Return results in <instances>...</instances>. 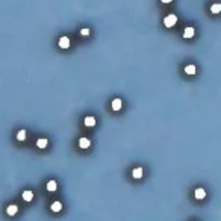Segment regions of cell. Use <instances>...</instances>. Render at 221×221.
I'll use <instances>...</instances> for the list:
<instances>
[{
  "label": "cell",
  "instance_id": "cell-11",
  "mask_svg": "<svg viewBox=\"0 0 221 221\" xmlns=\"http://www.w3.org/2000/svg\"><path fill=\"white\" fill-rule=\"evenodd\" d=\"M47 145H49L47 138H39L38 141H36V147H38V149H45Z\"/></svg>",
  "mask_w": 221,
  "mask_h": 221
},
{
  "label": "cell",
  "instance_id": "cell-8",
  "mask_svg": "<svg viewBox=\"0 0 221 221\" xmlns=\"http://www.w3.org/2000/svg\"><path fill=\"white\" fill-rule=\"evenodd\" d=\"M121 106H123L121 98H114L112 100V109L114 111H120V109H121Z\"/></svg>",
  "mask_w": 221,
  "mask_h": 221
},
{
  "label": "cell",
  "instance_id": "cell-17",
  "mask_svg": "<svg viewBox=\"0 0 221 221\" xmlns=\"http://www.w3.org/2000/svg\"><path fill=\"white\" fill-rule=\"evenodd\" d=\"M80 35H82V36H88L90 35V29H82V30H80Z\"/></svg>",
  "mask_w": 221,
  "mask_h": 221
},
{
  "label": "cell",
  "instance_id": "cell-9",
  "mask_svg": "<svg viewBox=\"0 0 221 221\" xmlns=\"http://www.w3.org/2000/svg\"><path fill=\"white\" fill-rule=\"evenodd\" d=\"M83 124L86 126V127H92V126H96V118L94 117H85V120H83Z\"/></svg>",
  "mask_w": 221,
  "mask_h": 221
},
{
  "label": "cell",
  "instance_id": "cell-5",
  "mask_svg": "<svg viewBox=\"0 0 221 221\" xmlns=\"http://www.w3.org/2000/svg\"><path fill=\"white\" fill-rule=\"evenodd\" d=\"M194 33H196L194 28L192 26H188V28H185V30H183V38H192Z\"/></svg>",
  "mask_w": 221,
  "mask_h": 221
},
{
  "label": "cell",
  "instance_id": "cell-12",
  "mask_svg": "<svg viewBox=\"0 0 221 221\" xmlns=\"http://www.w3.org/2000/svg\"><path fill=\"white\" fill-rule=\"evenodd\" d=\"M185 73H186V74H189V76H194V74L197 73L196 65H186V67H185Z\"/></svg>",
  "mask_w": 221,
  "mask_h": 221
},
{
  "label": "cell",
  "instance_id": "cell-14",
  "mask_svg": "<svg viewBox=\"0 0 221 221\" xmlns=\"http://www.w3.org/2000/svg\"><path fill=\"white\" fill-rule=\"evenodd\" d=\"M52 211L53 212H61L62 211V203L61 202H53L52 203Z\"/></svg>",
  "mask_w": 221,
  "mask_h": 221
},
{
  "label": "cell",
  "instance_id": "cell-6",
  "mask_svg": "<svg viewBox=\"0 0 221 221\" xmlns=\"http://www.w3.org/2000/svg\"><path fill=\"white\" fill-rule=\"evenodd\" d=\"M91 145V141H90V139L88 138H80L79 139V147H80V149H88V147Z\"/></svg>",
  "mask_w": 221,
  "mask_h": 221
},
{
  "label": "cell",
  "instance_id": "cell-15",
  "mask_svg": "<svg viewBox=\"0 0 221 221\" xmlns=\"http://www.w3.org/2000/svg\"><path fill=\"white\" fill-rule=\"evenodd\" d=\"M211 12H212V14H220V12H221V5L220 3H213L211 6Z\"/></svg>",
  "mask_w": 221,
  "mask_h": 221
},
{
  "label": "cell",
  "instance_id": "cell-2",
  "mask_svg": "<svg viewBox=\"0 0 221 221\" xmlns=\"http://www.w3.org/2000/svg\"><path fill=\"white\" fill-rule=\"evenodd\" d=\"M58 44H59V47H61V49H70L71 41H70L68 36H61V38H59V41H58Z\"/></svg>",
  "mask_w": 221,
  "mask_h": 221
},
{
  "label": "cell",
  "instance_id": "cell-7",
  "mask_svg": "<svg viewBox=\"0 0 221 221\" xmlns=\"http://www.w3.org/2000/svg\"><path fill=\"white\" fill-rule=\"evenodd\" d=\"M17 212H18V206H15V204H9L8 207H6V213L11 215V217H14Z\"/></svg>",
  "mask_w": 221,
  "mask_h": 221
},
{
  "label": "cell",
  "instance_id": "cell-10",
  "mask_svg": "<svg viewBox=\"0 0 221 221\" xmlns=\"http://www.w3.org/2000/svg\"><path fill=\"white\" fill-rule=\"evenodd\" d=\"M21 197H23V200L24 202H32V198H33V192L32 191H23V194H21Z\"/></svg>",
  "mask_w": 221,
  "mask_h": 221
},
{
  "label": "cell",
  "instance_id": "cell-3",
  "mask_svg": "<svg viewBox=\"0 0 221 221\" xmlns=\"http://www.w3.org/2000/svg\"><path fill=\"white\" fill-rule=\"evenodd\" d=\"M143 176H144V170L141 168V167H138V168L132 170V177L133 179H141Z\"/></svg>",
  "mask_w": 221,
  "mask_h": 221
},
{
  "label": "cell",
  "instance_id": "cell-16",
  "mask_svg": "<svg viewBox=\"0 0 221 221\" xmlns=\"http://www.w3.org/2000/svg\"><path fill=\"white\" fill-rule=\"evenodd\" d=\"M17 139H18V141H24V139H26V130H20L17 133Z\"/></svg>",
  "mask_w": 221,
  "mask_h": 221
},
{
  "label": "cell",
  "instance_id": "cell-1",
  "mask_svg": "<svg viewBox=\"0 0 221 221\" xmlns=\"http://www.w3.org/2000/svg\"><path fill=\"white\" fill-rule=\"evenodd\" d=\"M176 23H177V17L174 15V14H168V15L164 18V24L167 26V28H173Z\"/></svg>",
  "mask_w": 221,
  "mask_h": 221
},
{
  "label": "cell",
  "instance_id": "cell-18",
  "mask_svg": "<svg viewBox=\"0 0 221 221\" xmlns=\"http://www.w3.org/2000/svg\"><path fill=\"white\" fill-rule=\"evenodd\" d=\"M160 2H162V3H165V5H168V3H171V2H173V0H160Z\"/></svg>",
  "mask_w": 221,
  "mask_h": 221
},
{
  "label": "cell",
  "instance_id": "cell-13",
  "mask_svg": "<svg viewBox=\"0 0 221 221\" xmlns=\"http://www.w3.org/2000/svg\"><path fill=\"white\" fill-rule=\"evenodd\" d=\"M58 189V183L55 182V180H50V182L47 183V191L49 192H55Z\"/></svg>",
  "mask_w": 221,
  "mask_h": 221
},
{
  "label": "cell",
  "instance_id": "cell-4",
  "mask_svg": "<svg viewBox=\"0 0 221 221\" xmlns=\"http://www.w3.org/2000/svg\"><path fill=\"white\" fill-rule=\"evenodd\" d=\"M194 196H196L197 200H203V198L206 197V191H204L203 188H197L196 191H194Z\"/></svg>",
  "mask_w": 221,
  "mask_h": 221
}]
</instances>
